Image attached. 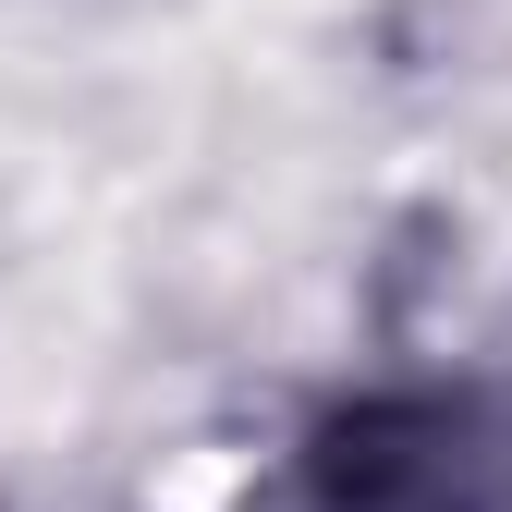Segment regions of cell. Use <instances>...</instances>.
I'll return each instance as SVG.
<instances>
[{"mask_svg": "<svg viewBox=\"0 0 512 512\" xmlns=\"http://www.w3.org/2000/svg\"><path fill=\"white\" fill-rule=\"evenodd\" d=\"M317 512H512V427L464 391H391L317 427Z\"/></svg>", "mask_w": 512, "mask_h": 512, "instance_id": "1", "label": "cell"}]
</instances>
